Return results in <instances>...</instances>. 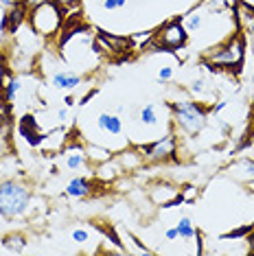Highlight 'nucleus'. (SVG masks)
Instances as JSON below:
<instances>
[{"mask_svg":"<svg viewBox=\"0 0 254 256\" xmlns=\"http://www.w3.org/2000/svg\"><path fill=\"white\" fill-rule=\"evenodd\" d=\"M31 208V190L26 184L16 180L0 182V217L2 219H18L24 217Z\"/></svg>","mask_w":254,"mask_h":256,"instance_id":"nucleus-1","label":"nucleus"},{"mask_svg":"<svg viewBox=\"0 0 254 256\" xmlns=\"http://www.w3.org/2000/svg\"><path fill=\"white\" fill-rule=\"evenodd\" d=\"M118 164L123 166V168H136V166H140V162L145 160L142 158V154H140V149H125V151H120L118 154Z\"/></svg>","mask_w":254,"mask_h":256,"instance_id":"nucleus-17","label":"nucleus"},{"mask_svg":"<svg viewBox=\"0 0 254 256\" xmlns=\"http://www.w3.org/2000/svg\"><path fill=\"white\" fill-rule=\"evenodd\" d=\"M127 4V0H116V9H123Z\"/></svg>","mask_w":254,"mask_h":256,"instance_id":"nucleus-37","label":"nucleus"},{"mask_svg":"<svg viewBox=\"0 0 254 256\" xmlns=\"http://www.w3.org/2000/svg\"><path fill=\"white\" fill-rule=\"evenodd\" d=\"M178 193H180V190H178L173 184H166V182H158V184H154L152 188H149V197H152V202L156 204V206H162V208Z\"/></svg>","mask_w":254,"mask_h":256,"instance_id":"nucleus-9","label":"nucleus"},{"mask_svg":"<svg viewBox=\"0 0 254 256\" xmlns=\"http://www.w3.org/2000/svg\"><path fill=\"white\" fill-rule=\"evenodd\" d=\"M9 116H11V103L7 101L2 88H0V127L9 123Z\"/></svg>","mask_w":254,"mask_h":256,"instance_id":"nucleus-21","label":"nucleus"},{"mask_svg":"<svg viewBox=\"0 0 254 256\" xmlns=\"http://www.w3.org/2000/svg\"><path fill=\"white\" fill-rule=\"evenodd\" d=\"M186 42H188V31L182 24L180 18H173L171 22L160 26L158 31H154V48L178 50V48H184Z\"/></svg>","mask_w":254,"mask_h":256,"instance_id":"nucleus-5","label":"nucleus"},{"mask_svg":"<svg viewBox=\"0 0 254 256\" xmlns=\"http://www.w3.org/2000/svg\"><path fill=\"white\" fill-rule=\"evenodd\" d=\"M200 26H202V16L195 11V14H190V18L186 20V31L195 33V31H200Z\"/></svg>","mask_w":254,"mask_h":256,"instance_id":"nucleus-23","label":"nucleus"},{"mask_svg":"<svg viewBox=\"0 0 254 256\" xmlns=\"http://www.w3.org/2000/svg\"><path fill=\"white\" fill-rule=\"evenodd\" d=\"M204 90H206V81L198 79L190 84V92H193V94H204Z\"/></svg>","mask_w":254,"mask_h":256,"instance_id":"nucleus-26","label":"nucleus"},{"mask_svg":"<svg viewBox=\"0 0 254 256\" xmlns=\"http://www.w3.org/2000/svg\"><path fill=\"white\" fill-rule=\"evenodd\" d=\"M66 118H68V110L60 108V110H57V120H66Z\"/></svg>","mask_w":254,"mask_h":256,"instance_id":"nucleus-36","label":"nucleus"},{"mask_svg":"<svg viewBox=\"0 0 254 256\" xmlns=\"http://www.w3.org/2000/svg\"><path fill=\"white\" fill-rule=\"evenodd\" d=\"M164 236H166V241H176V238H178V228H166Z\"/></svg>","mask_w":254,"mask_h":256,"instance_id":"nucleus-30","label":"nucleus"},{"mask_svg":"<svg viewBox=\"0 0 254 256\" xmlns=\"http://www.w3.org/2000/svg\"><path fill=\"white\" fill-rule=\"evenodd\" d=\"M53 2L57 4H62V7H72V4H77L79 0H53Z\"/></svg>","mask_w":254,"mask_h":256,"instance_id":"nucleus-35","label":"nucleus"},{"mask_svg":"<svg viewBox=\"0 0 254 256\" xmlns=\"http://www.w3.org/2000/svg\"><path fill=\"white\" fill-rule=\"evenodd\" d=\"M178 238H184V241H190V238L198 236V230H195L193 221H190L188 217H182L180 221H178Z\"/></svg>","mask_w":254,"mask_h":256,"instance_id":"nucleus-18","label":"nucleus"},{"mask_svg":"<svg viewBox=\"0 0 254 256\" xmlns=\"http://www.w3.org/2000/svg\"><path fill=\"white\" fill-rule=\"evenodd\" d=\"M140 123L145 127H154L158 125V114H156V108L149 103V106H145L140 110Z\"/></svg>","mask_w":254,"mask_h":256,"instance_id":"nucleus-20","label":"nucleus"},{"mask_svg":"<svg viewBox=\"0 0 254 256\" xmlns=\"http://www.w3.org/2000/svg\"><path fill=\"white\" fill-rule=\"evenodd\" d=\"M171 112H173V123L180 132H184L186 136H198L206 125V116L210 110H206L198 101H173L171 103Z\"/></svg>","mask_w":254,"mask_h":256,"instance_id":"nucleus-3","label":"nucleus"},{"mask_svg":"<svg viewBox=\"0 0 254 256\" xmlns=\"http://www.w3.org/2000/svg\"><path fill=\"white\" fill-rule=\"evenodd\" d=\"M226 106H228V103H226V101H219V103H217V106H212V108H210V112H212V114H219V112H222V110H224V108H226Z\"/></svg>","mask_w":254,"mask_h":256,"instance_id":"nucleus-33","label":"nucleus"},{"mask_svg":"<svg viewBox=\"0 0 254 256\" xmlns=\"http://www.w3.org/2000/svg\"><path fill=\"white\" fill-rule=\"evenodd\" d=\"M236 168H244V171H246V176L244 178H254V160H248V158H244V160H239V162H236V164H234Z\"/></svg>","mask_w":254,"mask_h":256,"instance_id":"nucleus-24","label":"nucleus"},{"mask_svg":"<svg viewBox=\"0 0 254 256\" xmlns=\"http://www.w3.org/2000/svg\"><path fill=\"white\" fill-rule=\"evenodd\" d=\"M18 134L24 140L31 144V147H40L42 144V132H40V123H38V118L36 116H31V114H24V116H20V120H18Z\"/></svg>","mask_w":254,"mask_h":256,"instance_id":"nucleus-8","label":"nucleus"},{"mask_svg":"<svg viewBox=\"0 0 254 256\" xmlns=\"http://www.w3.org/2000/svg\"><path fill=\"white\" fill-rule=\"evenodd\" d=\"M246 60V40L241 33L228 38L226 42L219 46L217 50H212L208 55V66L215 68H241V64Z\"/></svg>","mask_w":254,"mask_h":256,"instance_id":"nucleus-4","label":"nucleus"},{"mask_svg":"<svg viewBox=\"0 0 254 256\" xmlns=\"http://www.w3.org/2000/svg\"><path fill=\"white\" fill-rule=\"evenodd\" d=\"M88 238H90V232L88 230H84V228L72 230V241L74 243H88Z\"/></svg>","mask_w":254,"mask_h":256,"instance_id":"nucleus-25","label":"nucleus"},{"mask_svg":"<svg viewBox=\"0 0 254 256\" xmlns=\"http://www.w3.org/2000/svg\"><path fill=\"white\" fill-rule=\"evenodd\" d=\"M66 166L70 171H79V168L86 166V149H82L79 144L66 149Z\"/></svg>","mask_w":254,"mask_h":256,"instance_id":"nucleus-16","label":"nucleus"},{"mask_svg":"<svg viewBox=\"0 0 254 256\" xmlns=\"http://www.w3.org/2000/svg\"><path fill=\"white\" fill-rule=\"evenodd\" d=\"M22 4H24L26 9H33V7H38V4H42V2H48V0H20Z\"/></svg>","mask_w":254,"mask_h":256,"instance_id":"nucleus-29","label":"nucleus"},{"mask_svg":"<svg viewBox=\"0 0 254 256\" xmlns=\"http://www.w3.org/2000/svg\"><path fill=\"white\" fill-rule=\"evenodd\" d=\"M50 81H53V86L57 90H74L82 84V77L74 72H55Z\"/></svg>","mask_w":254,"mask_h":256,"instance_id":"nucleus-15","label":"nucleus"},{"mask_svg":"<svg viewBox=\"0 0 254 256\" xmlns=\"http://www.w3.org/2000/svg\"><path fill=\"white\" fill-rule=\"evenodd\" d=\"M96 127H99V132L108 134V136H120L123 134V120L116 114H108V112L99 114L96 116Z\"/></svg>","mask_w":254,"mask_h":256,"instance_id":"nucleus-10","label":"nucleus"},{"mask_svg":"<svg viewBox=\"0 0 254 256\" xmlns=\"http://www.w3.org/2000/svg\"><path fill=\"white\" fill-rule=\"evenodd\" d=\"M64 16H66V9L62 4L53 2V0H48V2H42L38 7L28 9V24L40 36L50 38L62 31Z\"/></svg>","mask_w":254,"mask_h":256,"instance_id":"nucleus-2","label":"nucleus"},{"mask_svg":"<svg viewBox=\"0 0 254 256\" xmlns=\"http://www.w3.org/2000/svg\"><path fill=\"white\" fill-rule=\"evenodd\" d=\"M252 228H254L252 224H246V226H241V228H234V230L226 232V234H222V238H224V241H228V238H244Z\"/></svg>","mask_w":254,"mask_h":256,"instance_id":"nucleus-22","label":"nucleus"},{"mask_svg":"<svg viewBox=\"0 0 254 256\" xmlns=\"http://www.w3.org/2000/svg\"><path fill=\"white\" fill-rule=\"evenodd\" d=\"M246 243H248V250H250V252L254 254V228L248 232V238H246Z\"/></svg>","mask_w":254,"mask_h":256,"instance_id":"nucleus-31","label":"nucleus"},{"mask_svg":"<svg viewBox=\"0 0 254 256\" xmlns=\"http://www.w3.org/2000/svg\"><path fill=\"white\" fill-rule=\"evenodd\" d=\"M92 193V182L88 178H84V176H77V178H72L70 182H68L66 186V197H74V200H84V197H88Z\"/></svg>","mask_w":254,"mask_h":256,"instance_id":"nucleus-12","label":"nucleus"},{"mask_svg":"<svg viewBox=\"0 0 254 256\" xmlns=\"http://www.w3.org/2000/svg\"><path fill=\"white\" fill-rule=\"evenodd\" d=\"M103 9H106V11L116 9V0H103Z\"/></svg>","mask_w":254,"mask_h":256,"instance_id":"nucleus-34","label":"nucleus"},{"mask_svg":"<svg viewBox=\"0 0 254 256\" xmlns=\"http://www.w3.org/2000/svg\"><path fill=\"white\" fill-rule=\"evenodd\" d=\"M120 171H123V166L118 164V160H103V162H99L96 178H99L101 182H112V180H116L120 176Z\"/></svg>","mask_w":254,"mask_h":256,"instance_id":"nucleus-14","label":"nucleus"},{"mask_svg":"<svg viewBox=\"0 0 254 256\" xmlns=\"http://www.w3.org/2000/svg\"><path fill=\"white\" fill-rule=\"evenodd\" d=\"M234 22L239 31H254V7H250L246 2H236Z\"/></svg>","mask_w":254,"mask_h":256,"instance_id":"nucleus-11","label":"nucleus"},{"mask_svg":"<svg viewBox=\"0 0 254 256\" xmlns=\"http://www.w3.org/2000/svg\"><path fill=\"white\" fill-rule=\"evenodd\" d=\"M24 20H28V9L24 4H16V7L9 9L7 14V31L9 33H18V28L24 24Z\"/></svg>","mask_w":254,"mask_h":256,"instance_id":"nucleus-13","label":"nucleus"},{"mask_svg":"<svg viewBox=\"0 0 254 256\" xmlns=\"http://www.w3.org/2000/svg\"><path fill=\"white\" fill-rule=\"evenodd\" d=\"M2 246L9 248V250H14V252H22L24 246H26V238L22 236V234H11V236H4L2 238Z\"/></svg>","mask_w":254,"mask_h":256,"instance_id":"nucleus-19","label":"nucleus"},{"mask_svg":"<svg viewBox=\"0 0 254 256\" xmlns=\"http://www.w3.org/2000/svg\"><path fill=\"white\" fill-rule=\"evenodd\" d=\"M7 62H4V55H0V86H2V77L7 74Z\"/></svg>","mask_w":254,"mask_h":256,"instance_id":"nucleus-28","label":"nucleus"},{"mask_svg":"<svg viewBox=\"0 0 254 256\" xmlns=\"http://www.w3.org/2000/svg\"><path fill=\"white\" fill-rule=\"evenodd\" d=\"M66 106H68V108H72V106H74V98L68 96V98H66Z\"/></svg>","mask_w":254,"mask_h":256,"instance_id":"nucleus-38","label":"nucleus"},{"mask_svg":"<svg viewBox=\"0 0 254 256\" xmlns=\"http://www.w3.org/2000/svg\"><path fill=\"white\" fill-rule=\"evenodd\" d=\"M171 74H173L171 66H162V68H160V72H158V81H160V84H164V81L171 79Z\"/></svg>","mask_w":254,"mask_h":256,"instance_id":"nucleus-27","label":"nucleus"},{"mask_svg":"<svg viewBox=\"0 0 254 256\" xmlns=\"http://www.w3.org/2000/svg\"><path fill=\"white\" fill-rule=\"evenodd\" d=\"M103 46H106V53H110V55H132V50H134L132 40L112 36V33H108V31H99V36L94 40V48L101 50Z\"/></svg>","mask_w":254,"mask_h":256,"instance_id":"nucleus-7","label":"nucleus"},{"mask_svg":"<svg viewBox=\"0 0 254 256\" xmlns=\"http://www.w3.org/2000/svg\"><path fill=\"white\" fill-rule=\"evenodd\" d=\"M142 154V158L147 162H166L171 158H176V151H178V138L173 134H166V136L158 138L152 144H142L138 147Z\"/></svg>","mask_w":254,"mask_h":256,"instance_id":"nucleus-6","label":"nucleus"},{"mask_svg":"<svg viewBox=\"0 0 254 256\" xmlns=\"http://www.w3.org/2000/svg\"><path fill=\"white\" fill-rule=\"evenodd\" d=\"M16 4H20V0H0V7H4V9H11Z\"/></svg>","mask_w":254,"mask_h":256,"instance_id":"nucleus-32","label":"nucleus"}]
</instances>
